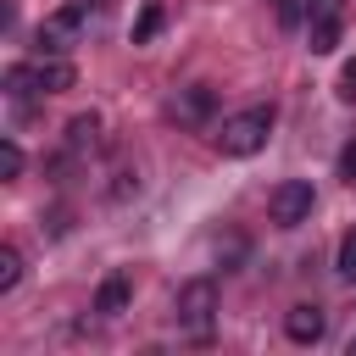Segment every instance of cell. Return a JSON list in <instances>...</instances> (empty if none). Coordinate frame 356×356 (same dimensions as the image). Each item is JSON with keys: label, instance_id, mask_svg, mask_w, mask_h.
Segmentation results:
<instances>
[{"label": "cell", "instance_id": "1", "mask_svg": "<svg viewBox=\"0 0 356 356\" xmlns=\"http://www.w3.org/2000/svg\"><path fill=\"white\" fill-rule=\"evenodd\" d=\"M267 134H273V106H245V111L222 117V128H217V150L245 161V156H256V150L267 145Z\"/></svg>", "mask_w": 356, "mask_h": 356}, {"label": "cell", "instance_id": "2", "mask_svg": "<svg viewBox=\"0 0 356 356\" xmlns=\"http://www.w3.org/2000/svg\"><path fill=\"white\" fill-rule=\"evenodd\" d=\"M83 28H89V0H72V6L50 11V17L33 28V50H39V56H67V50L83 39Z\"/></svg>", "mask_w": 356, "mask_h": 356}, {"label": "cell", "instance_id": "3", "mask_svg": "<svg viewBox=\"0 0 356 356\" xmlns=\"http://www.w3.org/2000/svg\"><path fill=\"white\" fill-rule=\"evenodd\" d=\"M172 317H178V328H184L189 339H206L211 323H217V284H211V278H189V284L178 289Z\"/></svg>", "mask_w": 356, "mask_h": 356}, {"label": "cell", "instance_id": "4", "mask_svg": "<svg viewBox=\"0 0 356 356\" xmlns=\"http://www.w3.org/2000/svg\"><path fill=\"white\" fill-rule=\"evenodd\" d=\"M312 206H317V195H312L306 178H284V184L267 195V217H273L278 228H300V222L312 217Z\"/></svg>", "mask_w": 356, "mask_h": 356}, {"label": "cell", "instance_id": "5", "mask_svg": "<svg viewBox=\"0 0 356 356\" xmlns=\"http://www.w3.org/2000/svg\"><path fill=\"white\" fill-rule=\"evenodd\" d=\"M167 111H172V117H178L184 128H200V122H206V117L217 111V95H211L206 83H189V89H178V95L167 100Z\"/></svg>", "mask_w": 356, "mask_h": 356}, {"label": "cell", "instance_id": "6", "mask_svg": "<svg viewBox=\"0 0 356 356\" xmlns=\"http://www.w3.org/2000/svg\"><path fill=\"white\" fill-rule=\"evenodd\" d=\"M284 334H289L295 345H317V339L328 334V312H323V306H312V300H300V306H289V312H284Z\"/></svg>", "mask_w": 356, "mask_h": 356}, {"label": "cell", "instance_id": "7", "mask_svg": "<svg viewBox=\"0 0 356 356\" xmlns=\"http://www.w3.org/2000/svg\"><path fill=\"white\" fill-rule=\"evenodd\" d=\"M78 83V67L67 61V56H39L33 61V89L39 95H61V89H72Z\"/></svg>", "mask_w": 356, "mask_h": 356}, {"label": "cell", "instance_id": "8", "mask_svg": "<svg viewBox=\"0 0 356 356\" xmlns=\"http://www.w3.org/2000/svg\"><path fill=\"white\" fill-rule=\"evenodd\" d=\"M128 300H134V278H128V273H106L100 289H95V312H100V317H122Z\"/></svg>", "mask_w": 356, "mask_h": 356}, {"label": "cell", "instance_id": "9", "mask_svg": "<svg viewBox=\"0 0 356 356\" xmlns=\"http://www.w3.org/2000/svg\"><path fill=\"white\" fill-rule=\"evenodd\" d=\"M95 145H100V117L95 111H78L67 122V156H89Z\"/></svg>", "mask_w": 356, "mask_h": 356}, {"label": "cell", "instance_id": "10", "mask_svg": "<svg viewBox=\"0 0 356 356\" xmlns=\"http://www.w3.org/2000/svg\"><path fill=\"white\" fill-rule=\"evenodd\" d=\"M339 33H345V22H306V50L312 56H334Z\"/></svg>", "mask_w": 356, "mask_h": 356}, {"label": "cell", "instance_id": "11", "mask_svg": "<svg viewBox=\"0 0 356 356\" xmlns=\"http://www.w3.org/2000/svg\"><path fill=\"white\" fill-rule=\"evenodd\" d=\"M161 22H167L161 0H145V6H139V17H134V44H150V39L161 33Z\"/></svg>", "mask_w": 356, "mask_h": 356}, {"label": "cell", "instance_id": "12", "mask_svg": "<svg viewBox=\"0 0 356 356\" xmlns=\"http://www.w3.org/2000/svg\"><path fill=\"white\" fill-rule=\"evenodd\" d=\"M6 95H11V100H28V95H39V89H33V61H17V67H6Z\"/></svg>", "mask_w": 356, "mask_h": 356}, {"label": "cell", "instance_id": "13", "mask_svg": "<svg viewBox=\"0 0 356 356\" xmlns=\"http://www.w3.org/2000/svg\"><path fill=\"white\" fill-rule=\"evenodd\" d=\"M22 161H28L22 145L17 139H0V178H22Z\"/></svg>", "mask_w": 356, "mask_h": 356}, {"label": "cell", "instance_id": "14", "mask_svg": "<svg viewBox=\"0 0 356 356\" xmlns=\"http://www.w3.org/2000/svg\"><path fill=\"white\" fill-rule=\"evenodd\" d=\"M22 284V256L17 250H0V295H11Z\"/></svg>", "mask_w": 356, "mask_h": 356}, {"label": "cell", "instance_id": "15", "mask_svg": "<svg viewBox=\"0 0 356 356\" xmlns=\"http://www.w3.org/2000/svg\"><path fill=\"white\" fill-rule=\"evenodd\" d=\"M306 22H345V0H306Z\"/></svg>", "mask_w": 356, "mask_h": 356}, {"label": "cell", "instance_id": "16", "mask_svg": "<svg viewBox=\"0 0 356 356\" xmlns=\"http://www.w3.org/2000/svg\"><path fill=\"white\" fill-rule=\"evenodd\" d=\"M339 278H350V284H356V228L339 239Z\"/></svg>", "mask_w": 356, "mask_h": 356}, {"label": "cell", "instance_id": "17", "mask_svg": "<svg viewBox=\"0 0 356 356\" xmlns=\"http://www.w3.org/2000/svg\"><path fill=\"white\" fill-rule=\"evenodd\" d=\"M339 100H356V56L339 67Z\"/></svg>", "mask_w": 356, "mask_h": 356}, {"label": "cell", "instance_id": "18", "mask_svg": "<svg viewBox=\"0 0 356 356\" xmlns=\"http://www.w3.org/2000/svg\"><path fill=\"white\" fill-rule=\"evenodd\" d=\"M300 17H306V0H278V22L284 28H295Z\"/></svg>", "mask_w": 356, "mask_h": 356}, {"label": "cell", "instance_id": "19", "mask_svg": "<svg viewBox=\"0 0 356 356\" xmlns=\"http://www.w3.org/2000/svg\"><path fill=\"white\" fill-rule=\"evenodd\" d=\"M339 178H345V184H356V145H345V150H339Z\"/></svg>", "mask_w": 356, "mask_h": 356}]
</instances>
